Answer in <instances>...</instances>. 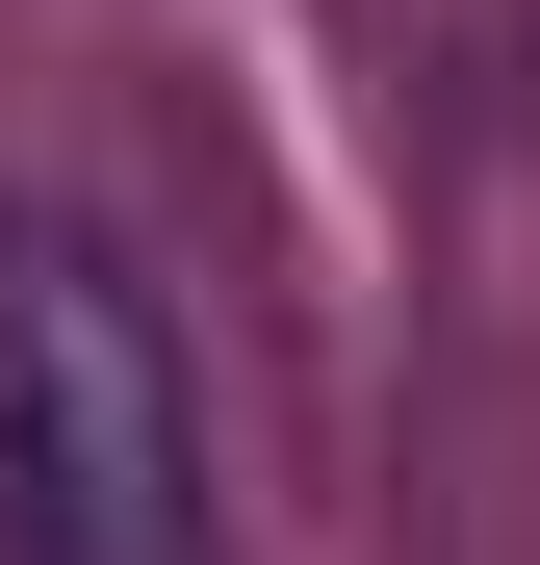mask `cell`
<instances>
[{
	"mask_svg": "<svg viewBox=\"0 0 540 565\" xmlns=\"http://www.w3.org/2000/svg\"><path fill=\"white\" fill-rule=\"evenodd\" d=\"M0 565H207V386L52 206H0Z\"/></svg>",
	"mask_w": 540,
	"mask_h": 565,
	"instance_id": "obj_1",
	"label": "cell"
}]
</instances>
